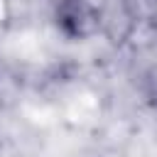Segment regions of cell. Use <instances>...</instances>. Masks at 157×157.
Returning <instances> with one entry per match:
<instances>
[{
	"instance_id": "cell-1",
	"label": "cell",
	"mask_w": 157,
	"mask_h": 157,
	"mask_svg": "<svg viewBox=\"0 0 157 157\" xmlns=\"http://www.w3.org/2000/svg\"><path fill=\"white\" fill-rule=\"evenodd\" d=\"M54 25L71 42L88 39L98 27V7L93 0H56Z\"/></svg>"
}]
</instances>
